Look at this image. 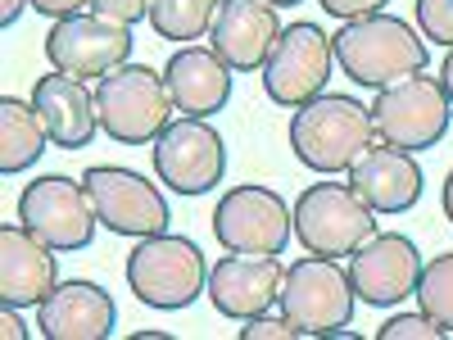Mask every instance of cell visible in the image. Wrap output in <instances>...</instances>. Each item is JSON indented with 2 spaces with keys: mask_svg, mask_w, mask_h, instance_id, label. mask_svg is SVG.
<instances>
[{
  "mask_svg": "<svg viewBox=\"0 0 453 340\" xmlns=\"http://www.w3.org/2000/svg\"><path fill=\"white\" fill-rule=\"evenodd\" d=\"M331 55L340 64V73L367 91L395 87L412 73H426V42L422 32L399 14H367V19H349L340 23V32L331 36Z\"/></svg>",
  "mask_w": 453,
  "mask_h": 340,
  "instance_id": "6da1fadb",
  "label": "cell"
},
{
  "mask_svg": "<svg viewBox=\"0 0 453 340\" xmlns=\"http://www.w3.org/2000/svg\"><path fill=\"white\" fill-rule=\"evenodd\" d=\"M376 141V123H372V104L345 96V91H322L318 100L299 104L290 119V150L295 159L335 177L349 173Z\"/></svg>",
  "mask_w": 453,
  "mask_h": 340,
  "instance_id": "7a4b0ae2",
  "label": "cell"
},
{
  "mask_svg": "<svg viewBox=\"0 0 453 340\" xmlns=\"http://www.w3.org/2000/svg\"><path fill=\"white\" fill-rule=\"evenodd\" d=\"M127 290L141 299L145 309H191L200 295H209V259L191 236H145L127 254Z\"/></svg>",
  "mask_w": 453,
  "mask_h": 340,
  "instance_id": "3957f363",
  "label": "cell"
},
{
  "mask_svg": "<svg viewBox=\"0 0 453 340\" xmlns=\"http://www.w3.org/2000/svg\"><path fill=\"white\" fill-rule=\"evenodd\" d=\"M100 132L119 145H155V136L173 123V91L168 78L150 64H119L96 82Z\"/></svg>",
  "mask_w": 453,
  "mask_h": 340,
  "instance_id": "277c9868",
  "label": "cell"
},
{
  "mask_svg": "<svg viewBox=\"0 0 453 340\" xmlns=\"http://www.w3.org/2000/svg\"><path fill=\"white\" fill-rule=\"evenodd\" d=\"M19 222L36 241H46L59 254H82L96 241V200L87 182H73L64 173H46L19 191Z\"/></svg>",
  "mask_w": 453,
  "mask_h": 340,
  "instance_id": "5b68a950",
  "label": "cell"
},
{
  "mask_svg": "<svg viewBox=\"0 0 453 340\" xmlns=\"http://www.w3.org/2000/svg\"><path fill=\"white\" fill-rule=\"evenodd\" d=\"M281 313L299 327V336H331L340 327L354 322V282L349 273L340 268V259H326V254H309L295 259L286 268V282H281Z\"/></svg>",
  "mask_w": 453,
  "mask_h": 340,
  "instance_id": "8992f818",
  "label": "cell"
},
{
  "mask_svg": "<svg viewBox=\"0 0 453 340\" xmlns=\"http://www.w3.org/2000/svg\"><path fill=\"white\" fill-rule=\"evenodd\" d=\"M372 123H376V136H381L386 145H399V150H408V155H422V150H435L449 136L453 104H449L440 78L412 73V78L376 91Z\"/></svg>",
  "mask_w": 453,
  "mask_h": 340,
  "instance_id": "52a82bcc",
  "label": "cell"
},
{
  "mask_svg": "<svg viewBox=\"0 0 453 340\" xmlns=\"http://www.w3.org/2000/svg\"><path fill=\"white\" fill-rule=\"evenodd\" d=\"M376 232V213L358 200L349 182H313L295 200V236L309 254L345 259Z\"/></svg>",
  "mask_w": 453,
  "mask_h": 340,
  "instance_id": "ba28073f",
  "label": "cell"
},
{
  "mask_svg": "<svg viewBox=\"0 0 453 340\" xmlns=\"http://www.w3.org/2000/svg\"><path fill=\"white\" fill-rule=\"evenodd\" d=\"M87 182V191L96 200V213H100V227L113 236H159L168 232V222H173V209L164 200V186L159 182H150L123 164H96L82 173Z\"/></svg>",
  "mask_w": 453,
  "mask_h": 340,
  "instance_id": "9c48e42d",
  "label": "cell"
},
{
  "mask_svg": "<svg viewBox=\"0 0 453 340\" xmlns=\"http://www.w3.org/2000/svg\"><path fill=\"white\" fill-rule=\"evenodd\" d=\"M331 36L318 23H286L277 46L263 59V91L281 109H299L326 91L331 82Z\"/></svg>",
  "mask_w": 453,
  "mask_h": 340,
  "instance_id": "30bf717a",
  "label": "cell"
},
{
  "mask_svg": "<svg viewBox=\"0 0 453 340\" xmlns=\"http://www.w3.org/2000/svg\"><path fill=\"white\" fill-rule=\"evenodd\" d=\"M213 236L232 254H281L295 236V209L273 186H232L213 209Z\"/></svg>",
  "mask_w": 453,
  "mask_h": 340,
  "instance_id": "8fae6325",
  "label": "cell"
},
{
  "mask_svg": "<svg viewBox=\"0 0 453 340\" xmlns=\"http://www.w3.org/2000/svg\"><path fill=\"white\" fill-rule=\"evenodd\" d=\"M132 23H119L109 14H68L46 32V59L55 73H68V78L82 82H100L104 73H113L119 64L132 59Z\"/></svg>",
  "mask_w": 453,
  "mask_h": 340,
  "instance_id": "7c38bea8",
  "label": "cell"
},
{
  "mask_svg": "<svg viewBox=\"0 0 453 340\" xmlns=\"http://www.w3.org/2000/svg\"><path fill=\"white\" fill-rule=\"evenodd\" d=\"M155 173L177 196H209L226 177V141L209 119H173L155 136Z\"/></svg>",
  "mask_w": 453,
  "mask_h": 340,
  "instance_id": "4fadbf2b",
  "label": "cell"
},
{
  "mask_svg": "<svg viewBox=\"0 0 453 340\" xmlns=\"http://www.w3.org/2000/svg\"><path fill=\"white\" fill-rule=\"evenodd\" d=\"M418 277H422V250L403 232H372L349 254L354 295L372 309H395L399 299L418 295Z\"/></svg>",
  "mask_w": 453,
  "mask_h": 340,
  "instance_id": "5bb4252c",
  "label": "cell"
},
{
  "mask_svg": "<svg viewBox=\"0 0 453 340\" xmlns=\"http://www.w3.org/2000/svg\"><path fill=\"white\" fill-rule=\"evenodd\" d=\"M281 282H286V268L277 263V254L226 250V259H218L209 268V305L232 322H250L281 299Z\"/></svg>",
  "mask_w": 453,
  "mask_h": 340,
  "instance_id": "9a60e30c",
  "label": "cell"
},
{
  "mask_svg": "<svg viewBox=\"0 0 453 340\" xmlns=\"http://www.w3.org/2000/svg\"><path fill=\"white\" fill-rule=\"evenodd\" d=\"M119 327V305L100 282L73 277L59 282L36 305V331L46 340H109Z\"/></svg>",
  "mask_w": 453,
  "mask_h": 340,
  "instance_id": "2e32d148",
  "label": "cell"
},
{
  "mask_svg": "<svg viewBox=\"0 0 453 340\" xmlns=\"http://www.w3.org/2000/svg\"><path fill=\"white\" fill-rule=\"evenodd\" d=\"M281 27L286 23L277 19V5H268V0H222L209 27V42L232 73H254L277 46Z\"/></svg>",
  "mask_w": 453,
  "mask_h": 340,
  "instance_id": "e0dca14e",
  "label": "cell"
},
{
  "mask_svg": "<svg viewBox=\"0 0 453 340\" xmlns=\"http://www.w3.org/2000/svg\"><path fill=\"white\" fill-rule=\"evenodd\" d=\"M59 250L36 241L23 222L0 227V305L5 309H36L59 286Z\"/></svg>",
  "mask_w": 453,
  "mask_h": 340,
  "instance_id": "ac0fdd59",
  "label": "cell"
},
{
  "mask_svg": "<svg viewBox=\"0 0 453 340\" xmlns=\"http://www.w3.org/2000/svg\"><path fill=\"white\" fill-rule=\"evenodd\" d=\"M349 186L372 213H408V209H418V200L426 191V177L408 150L381 141L349 168Z\"/></svg>",
  "mask_w": 453,
  "mask_h": 340,
  "instance_id": "d6986e66",
  "label": "cell"
},
{
  "mask_svg": "<svg viewBox=\"0 0 453 340\" xmlns=\"http://www.w3.org/2000/svg\"><path fill=\"white\" fill-rule=\"evenodd\" d=\"M32 104L46 123V136L55 150H82L96 141L100 132V109H96V91H87L82 78L68 73H46L32 87Z\"/></svg>",
  "mask_w": 453,
  "mask_h": 340,
  "instance_id": "ffe728a7",
  "label": "cell"
},
{
  "mask_svg": "<svg viewBox=\"0 0 453 340\" xmlns=\"http://www.w3.org/2000/svg\"><path fill=\"white\" fill-rule=\"evenodd\" d=\"M164 78H168L173 104L186 113V119H213L218 109L232 104V68L218 59V50L181 46L164 64Z\"/></svg>",
  "mask_w": 453,
  "mask_h": 340,
  "instance_id": "44dd1931",
  "label": "cell"
},
{
  "mask_svg": "<svg viewBox=\"0 0 453 340\" xmlns=\"http://www.w3.org/2000/svg\"><path fill=\"white\" fill-rule=\"evenodd\" d=\"M46 123L32 100L0 96V173L19 177L46 155Z\"/></svg>",
  "mask_w": 453,
  "mask_h": 340,
  "instance_id": "7402d4cb",
  "label": "cell"
},
{
  "mask_svg": "<svg viewBox=\"0 0 453 340\" xmlns=\"http://www.w3.org/2000/svg\"><path fill=\"white\" fill-rule=\"evenodd\" d=\"M222 0H150V27H155L164 42L191 46L213 27Z\"/></svg>",
  "mask_w": 453,
  "mask_h": 340,
  "instance_id": "603a6c76",
  "label": "cell"
},
{
  "mask_svg": "<svg viewBox=\"0 0 453 340\" xmlns=\"http://www.w3.org/2000/svg\"><path fill=\"white\" fill-rule=\"evenodd\" d=\"M418 309L444 327V336H453V250L435 254L431 263H422V277H418Z\"/></svg>",
  "mask_w": 453,
  "mask_h": 340,
  "instance_id": "cb8c5ba5",
  "label": "cell"
},
{
  "mask_svg": "<svg viewBox=\"0 0 453 340\" xmlns=\"http://www.w3.org/2000/svg\"><path fill=\"white\" fill-rule=\"evenodd\" d=\"M418 32L435 46H453V0H418Z\"/></svg>",
  "mask_w": 453,
  "mask_h": 340,
  "instance_id": "d4e9b609",
  "label": "cell"
},
{
  "mask_svg": "<svg viewBox=\"0 0 453 340\" xmlns=\"http://www.w3.org/2000/svg\"><path fill=\"white\" fill-rule=\"evenodd\" d=\"M376 340H444V327H435L422 309L418 313H395L390 322H381Z\"/></svg>",
  "mask_w": 453,
  "mask_h": 340,
  "instance_id": "484cf974",
  "label": "cell"
},
{
  "mask_svg": "<svg viewBox=\"0 0 453 340\" xmlns=\"http://www.w3.org/2000/svg\"><path fill=\"white\" fill-rule=\"evenodd\" d=\"M241 340H299V327L286 313L273 318V309H268V313H258V318H250L241 327Z\"/></svg>",
  "mask_w": 453,
  "mask_h": 340,
  "instance_id": "4316f807",
  "label": "cell"
},
{
  "mask_svg": "<svg viewBox=\"0 0 453 340\" xmlns=\"http://www.w3.org/2000/svg\"><path fill=\"white\" fill-rule=\"evenodd\" d=\"M318 5L340 19V23H349V19H367V14H381L386 10V0H318Z\"/></svg>",
  "mask_w": 453,
  "mask_h": 340,
  "instance_id": "83f0119b",
  "label": "cell"
},
{
  "mask_svg": "<svg viewBox=\"0 0 453 340\" xmlns=\"http://www.w3.org/2000/svg\"><path fill=\"white\" fill-rule=\"evenodd\" d=\"M91 10L119 19V23H141L150 19V0H91Z\"/></svg>",
  "mask_w": 453,
  "mask_h": 340,
  "instance_id": "f1b7e54d",
  "label": "cell"
},
{
  "mask_svg": "<svg viewBox=\"0 0 453 340\" xmlns=\"http://www.w3.org/2000/svg\"><path fill=\"white\" fill-rule=\"evenodd\" d=\"M82 5H87V0H32V10L46 14L50 23H59V19H68V14H82Z\"/></svg>",
  "mask_w": 453,
  "mask_h": 340,
  "instance_id": "f546056e",
  "label": "cell"
},
{
  "mask_svg": "<svg viewBox=\"0 0 453 340\" xmlns=\"http://www.w3.org/2000/svg\"><path fill=\"white\" fill-rule=\"evenodd\" d=\"M0 327H5V340H27V327H23L19 309H5V318H0Z\"/></svg>",
  "mask_w": 453,
  "mask_h": 340,
  "instance_id": "4dcf8cb0",
  "label": "cell"
},
{
  "mask_svg": "<svg viewBox=\"0 0 453 340\" xmlns=\"http://www.w3.org/2000/svg\"><path fill=\"white\" fill-rule=\"evenodd\" d=\"M32 5V0H0V23H5V27H14L19 23V14Z\"/></svg>",
  "mask_w": 453,
  "mask_h": 340,
  "instance_id": "1f68e13d",
  "label": "cell"
},
{
  "mask_svg": "<svg viewBox=\"0 0 453 340\" xmlns=\"http://www.w3.org/2000/svg\"><path fill=\"white\" fill-rule=\"evenodd\" d=\"M440 82H444V96H449V104H453V46H449V55H444V68H440Z\"/></svg>",
  "mask_w": 453,
  "mask_h": 340,
  "instance_id": "d6a6232c",
  "label": "cell"
},
{
  "mask_svg": "<svg viewBox=\"0 0 453 340\" xmlns=\"http://www.w3.org/2000/svg\"><path fill=\"white\" fill-rule=\"evenodd\" d=\"M440 205H444V218L453 222V168H449V177H444V191H440Z\"/></svg>",
  "mask_w": 453,
  "mask_h": 340,
  "instance_id": "836d02e7",
  "label": "cell"
},
{
  "mask_svg": "<svg viewBox=\"0 0 453 340\" xmlns=\"http://www.w3.org/2000/svg\"><path fill=\"white\" fill-rule=\"evenodd\" d=\"M136 340H173L168 331H136Z\"/></svg>",
  "mask_w": 453,
  "mask_h": 340,
  "instance_id": "e575fe53",
  "label": "cell"
},
{
  "mask_svg": "<svg viewBox=\"0 0 453 340\" xmlns=\"http://www.w3.org/2000/svg\"><path fill=\"white\" fill-rule=\"evenodd\" d=\"M268 5H277V10H290V5H304V0H268Z\"/></svg>",
  "mask_w": 453,
  "mask_h": 340,
  "instance_id": "d590c367",
  "label": "cell"
}]
</instances>
